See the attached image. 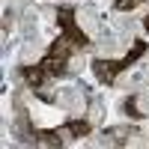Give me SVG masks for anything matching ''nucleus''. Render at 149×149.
Returning a JSON list of instances; mask_svg holds the SVG:
<instances>
[{
	"mask_svg": "<svg viewBox=\"0 0 149 149\" xmlns=\"http://www.w3.org/2000/svg\"><path fill=\"white\" fill-rule=\"evenodd\" d=\"M27 102H30V113H33V119H36V125L51 128V125H57V122L63 119V113H60L63 107H45L42 102H36V98H27Z\"/></svg>",
	"mask_w": 149,
	"mask_h": 149,
	"instance_id": "obj_1",
	"label": "nucleus"
},
{
	"mask_svg": "<svg viewBox=\"0 0 149 149\" xmlns=\"http://www.w3.org/2000/svg\"><path fill=\"white\" fill-rule=\"evenodd\" d=\"M57 104L63 107L66 113L81 116V113H84V93L74 90V86H63V90H60V95H57Z\"/></svg>",
	"mask_w": 149,
	"mask_h": 149,
	"instance_id": "obj_2",
	"label": "nucleus"
},
{
	"mask_svg": "<svg viewBox=\"0 0 149 149\" xmlns=\"http://www.w3.org/2000/svg\"><path fill=\"white\" fill-rule=\"evenodd\" d=\"M78 24L90 39H98V12L93 6H81L78 9Z\"/></svg>",
	"mask_w": 149,
	"mask_h": 149,
	"instance_id": "obj_3",
	"label": "nucleus"
},
{
	"mask_svg": "<svg viewBox=\"0 0 149 149\" xmlns=\"http://www.w3.org/2000/svg\"><path fill=\"white\" fill-rule=\"evenodd\" d=\"M42 51H45V42H42L39 33L24 36V42H21V63H33V60L39 57Z\"/></svg>",
	"mask_w": 149,
	"mask_h": 149,
	"instance_id": "obj_4",
	"label": "nucleus"
},
{
	"mask_svg": "<svg viewBox=\"0 0 149 149\" xmlns=\"http://www.w3.org/2000/svg\"><path fill=\"white\" fill-rule=\"evenodd\" d=\"M128 39L131 36H110V39H104V42H98V54L102 57H119L122 51L128 48Z\"/></svg>",
	"mask_w": 149,
	"mask_h": 149,
	"instance_id": "obj_5",
	"label": "nucleus"
},
{
	"mask_svg": "<svg viewBox=\"0 0 149 149\" xmlns=\"http://www.w3.org/2000/svg\"><path fill=\"white\" fill-rule=\"evenodd\" d=\"M110 24H113V30H119L122 36H131V33H137V21H134L131 15H122V12L110 15Z\"/></svg>",
	"mask_w": 149,
	"mask_h": 149,
	"instance_id": "obj_6",
	"label": "nucleus"
},
{
	"mask_svg": "<svg viewBox=\"0 0 149 149\" xmlns=\"http://www.w3.org/2000/svg\"><path fill=\"white\" fill-rule=\"evenodd\" d=\"M137 110L149 116V90H143V93L137 95Z\"/></svg>",
	"mask_w": 149,
	"mask_h": 149,
	"instance_id": "obj_7",
	"label": "nucleus"
},
{
	"mask_svg": "<svg viewBox=\"0 0 149 149\" xmlns=\"http://www.w3.org/2000/svg\"><path fill=\"white\" fill-rule=\"evenodd\" d=\"M128 146H149V134H134V137H128Z\"/></svg>",
	"mask_w": 149,
	"mask_h": 149,
	"instance_id": "obj_8",
	"label": "nucleus"
}]
</instances>
